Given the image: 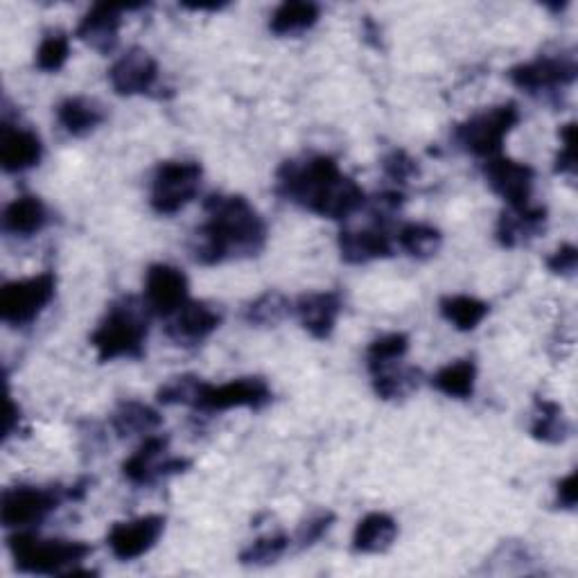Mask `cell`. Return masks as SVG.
Listing matches in <instances>:
<instances>
[{
    "label": "cell",
    "mask_w": 578,
    "mask_h": 578,
    "mask_svg": "<svg viewBox=\"0 0 578 578\" xmlns=\"http://www.w3.org/2000/svg\"><path fill=\"white\" fill-rule=\"evenodd\" d=\"M332 523H334V515L330 510H323V513H317L314 517H310L308 523L301 525V529H299V536H297L299 549H308L314 543H319L328 534Z\"/></svg>",
    "instance_id": "cell-39"
},
{
    "label": "cell",
    "mask_w": 578,
    "mask_h": 578,
    "mask_svg": "<svg viewBox=\"0 0 578 578\" xmlns=\"http://www.w3.org/2000/svg\"><path fill=\"white\" fill-rule=\"evenodd\" d=\"M143 6H109L97 3L93 6L78 25V39L91 45L100 54H111L121 41L123 28V12L125 10H141Z\"/></svg>",
    "instance_id": "cell-16"
},
{
    "label": "cell",
    "mask_w": 578,
    "mask_h": 578,
    "mask_svg": "<svg viewBox=\"0 0 578 578\" xmlns=\"http://www.w3.org/2000/svg\"><path fill=\"white\" fill-rule=\"evenodd\" d=\"M398 245L407 256H412L416 260H427V258L438 254V249L443 245V236H441L438 228H434L430 224L412 221V224H404L400 228Z\"/></svg>",
    "instance_id": "cell-31"
},
{
    "label": "cell",
    "mask_w": 578,
    "mask_h": 578,
    "mask_svg": "<svg viewBox=\"0 0 578 578\" xmlns=\"http://www.w3.org/2000/svg\"><path fill=\"white\" fill-rule=\"evenodd\" d=\"M199 384H202V378H197V375L172 378L167 384H163L158 389L156 400L161 404H186V407H193Z\"/></svg>",
    "instance_id": "cell-36"
},
{
    "label": "cell",
    "mask_w": 578,
    "mask_h": 578,
    "mask_svg": "<svg viewBox=\"0 0 578 578\" xmlns=\"http://www.w3.org/2000/svg\"><path fill=\"white\" fill-rule=\"evenodd\" d=\"M64 499H71V491L62 488H41V486H12L3 491L0 504V519L6 529H30L41 525L43 519L60 508Z\"/></svg>",
    "instance_id": "cell-8"
},
{
    "label": "cell",
    "mask_w": 578,
    "mask_h": 578,
    "mask_svg": "<svg viewBox=\"0 0 578 578\" xmlns=\"http://www.w3.org/2000/svg\"><path fill=\"white\" fill-rule=\"evenodd\" d=\"M441 317L445 321H450L456 330L461 332H471L475 330L486 317H488V303L475 299V297H466V295H456V297H445L438 303Z\"/></svg>",
    "instance_id": "cell-29"
},
{
    "label": "cell",
    "mask_w": 578,
    "mask_h": 578,
    "mask_svg": "<svg viewBox=\"0 0 578 578\" xmlns=\"http://www.w3.org/2000/svg\"><path fill=\"white\" fill-rule=\"evenodd\" d=\"M221 323V314L204 301H188L172 314L165 332L177 345H197L208 339Z\"/></svg>",
    "instance_id": "cell-17"
},
{
    "label": "cell",
    "mask_w": 578,
    "mask_h": 578,
    "mask_svg": "<svg viewBox=\"0 0 578 578\" xmlns=\"http://www.w3.org/2000/svg\"><path fill=\"white\" fill-rule=\"evenodd\" d=\"M56 121H60L66 134L75 138H84L106 121V113L95 100L66 97L60 106H56Z\"/></svg>",
    "instance_id": "cell-23"
},
{
    "label": "cell",
    "mask_w": 578,
    "mask_h": 578,
    "mask_svg": "<svg viewBox=\"0 0 578 578\" xmlns=\"http://www.w3.org/2000/svg\"><path fill=\"white\" fill-rule=\"evenodd\" d=\"M163 419L149 404L138 400H125L118 404V410L111 416L113 430L118 436H136V434H149L156 427H161Z\"/></svg>",
    "instance_id": "cell-26"
},
{
    "label": "cell",
    "mask_w": 578,
    "mask_h": 578,
    "mask_svg": "<svg viewBox=\"0 0 578 578\" xmlns=\"http://www.w3.org/2000/svg\"><path fill=\"white\" fill-rule=\"evenodd\" d=\"M156 80H158V64L143 48L127 50L109 71V82L113 91L123 97L152 93Z\"/></svg>",
    "instance_id": "cell-15"
},
{
    "label": "cell",
    "mask_w": 578,
    "mask_h": 578,
    "mask_svg": "<svg viewBox=\"0 0 578 578\" xmlns=\"http://www.w3.org/2000/svg\"><path fill=\"white\" fill-rule=\"evenodd\" d=\"M273 393L262 378H238L224 384L202 382L193 410L217 414L228 410H262L271 402Z\"/></svg>",
    "instance_id": "cell-9"
},
{
    "label": "cell",
    "mask_w": 578,
    "mask_h": 578,
    "mask_svg": "<svg viewBox=\"0 0 578 578\" xmlns=\"http://www.w3.org/2000/svg\"><path fill=\"white\" fill-rule=\"evenodd\" d=\"M341 297L337 292H312L297 301L295 310L301 326L319 341L330 339L334 332L337 319L341 314Z\"/></svg>",
    "instance_id": "cell-20"
},
{
    "label": "cell",
    "mask_w": 578,
    "mask_h": 578,
    "mask_svg": "<svg viewBox=\"0 0 578 578\" xmlns=\"http://www.w3.org/2000/svg\"><path fill=\"white\" fill-rule=\"evenodd\" d=\"M145 303L156 317H172L188 303V278L172 265H152L145 276Z\"/></svg>",
    "instance_id": "cell-14"
},
{
    "label": "cell",
    "mask_w": 578,
    "mask_h": 578,
    "mask_svg": "<svg viewBox=\"0 0 578 578\" xmlns=\"http://www.w3.org/2000/svg\"><path fill=\"white\" fill-rule=\"evenodd\" d=\"M54 292L56 276L52 271L6 282L0 289V319L14 328L30 326L52 303Z\"/></svg>",
    "instance_id": "cell-7"
},
{
    "label": "cell",
    "mask_w": 578,
    "mask_h": 578,
    "mask_svg": "<svg viewBox=\"0 0 578 578\" xmlns=\"http://www.w3.org/2000/svg\"><path fill=\"white\" fill-rule=\"evenodd\" d=\"M484 175L493 193L499 195L508 204V208L531 206V193L536 182V169L531 165L499 154L486 158Z\"/></svg>",
    "instance_id": "cell-12"
},
{
    "label": "cell",
    "mask_w": 578,
    "mask_h": 578,
    "mask_svg": "<svg viewBox=\"0 0 578 578\" xmlns=\"http://www.w3.org/2000/svg\"><path fill=\"white\" fill-rule=\"evenodd\" d=\"M69 54H71V41L66 32L52 30L41 39L34 54V64L41 73H56L66 66Z\"/></svg>",
    "instance_id": "cell-34"
},
{
    "label": "cell",
    "mask_w": 578,
    "mask_h": 578,
    "mask_svg": "<svg viewBox=\"0 0 578 578\" xmlns=\"http://www.w3.org/2000/svg\"><path fill=\"white\" fill-rule=\"evenodd\" d=\"M398 538L395 519L386 513H369L360 519L353 534V549L358 554H384Z\"/></svg>",
    "instance_id": "cell-24"
},
{
    "label": "cell",
    "mask_w": 578,
    "mask_h": 578,
    "mask_svg": "<svg viewBox=\"0 0 578 578\" xmlns=\"http://www.w3.org/2000/svg\"><path fill=\"white\" fill-rule=\"evenodd\" d=\"M578 475L576 471L569 473L565 479L558 482V488H556V495H558V504L567 510H574L576 508V502H578V484H576Z\"/></svg>",
    "instance_id": "cell-41"
},
{
    "label": "cell",
    "mask_w": 578,
    "mask_h": 578,
    "mask_svg": "<svg viewBox=\"0 0 578 578\" xmlns=\"http://www.w3.org/2000/svg\"><path fill=\"white\" fill-rule=\"evenodd\" d=\"M48 224V208L34 195L17 197L3 213V230L17 238H32Z\"/></svg>",
    "instance_id": "cell-22"
},
{
    "label": "cell",
    "mask_w": 578,
    "mask_h": 578,
    "mask_svg": "<svg viewBox=\"0 0 578 578\" xmlns=\"http://www.w3.org/2000/svg\"><path fill=\"white\" fill-rule=\"evenodd\" d=\"M576 267H578V249L574 245H562L547 258V269L556 276H574Z\"/></svg>",
    "instance_id": "cell-40"
},
{
    "label": "cell",
    "mask_w": 578,
    "mask_h": 578,
    "mask_svg": "<svg viewBox=\"0 0 578 578\" xmlns=\"http://www.w3.org/2000/svg\"><path fill=\"white\" fill-rule=\"evenodd\" d=\"M339 254L349 265H369L373 260L391 258L393 242L384 226H371L360 230H341L339 234Z\"/></svg>",
    "instance_id": "cell-18"
},
{
    "label": "cell",
    "mask_w": 578,
    "mask_h": 578,
    "mask_svg": "<svg viewBox=\"0 0 578 578\" xmlns=\"http://www.w3.org/2000/svg\"><path fill=\"white\" fill-rule=\"evenodd\" d=\"M289 536L285 534H273V536H265L258 538L256 543H251L242 554H240V562L249 565V567H265L276 562L280 556H285V551L289 549Z\"/></svg>",
    "instance_id": "cell-35"
},
{
    "label": "cell",
    "mask_w": 578,
    "mask_h": 578,
    "mask_svg": "<svg viewBox=\"0 0 578 578\" xmlns=\"http://www.w3.org/2000/svg\"><path fill=\"white\" fill-rule=\"evenodd\" d=\"M21 421V410H17V404L10 402V423L6 427V438H10L14 434V423Z\"/></svg>",
    "instance_id": "cell-43"
},
{
    "label": "cell",
    "mask_w": 578,
    "mask_h": 578,
    "mask_svg": "<svg viewBox=\"0 0 578 578\" xmlns=\"http://www.w3.org/2000/svg\"><path fill=\"white\" fill-rule=\"evenodd\" d=\"M14 567L23 574L54 576L71 571L93 554V547L82 540H45L30 531H19L8 538Z\"/></svg>",
    "instance_id": "cell-4"
},
{
    "label": "cell",
    "mask_w": 578,
    "mask_h": 578,
    "mask_svg": "<svg viewBox=\"0 0 578 578\" xmlns=\"http://www.w3.org/2000/svg\"><path fill=\"white\" fill-rule=\"evenodd\" d=\"M41 156L43 145L34 132L3 125V132H0V165L6 172H12V175L14 172H25L39 165Z\"/></svg>",
    "instance_id": "cell-21"
},
{
    "label": "cell",
    "mask_w": 578,
    "mask_h": 578,
    "mask_svg": "<svg viewBox=\"0 0 578 578\" xmlns=\"http://www.w3.org/2000/svg\"><path fill=\"white\" fill-rule=\"evenodd\" d=\"M423 373L414 367H398L391 364L373 373V389L382 400H400L407 398L421 386Z\"/></svg>",
    "instance_id": "cell-30"
},
{
    "label": "cell",
    "mask_w": 578,
    "mask_h": 578,
    "mask_svg": "<svg viewBox=\"0 0 578 578\" xmlns=\"http://www.w3.org/2000/svg\"><path fill=\"white\" fill-rule=\"evenodd\" d=\"M147 341V317L145 308L136 299H123L113 303L95 332L91 334V345L100 362L113 360H141L145 355Z\"/></svg>",
    "instance_id": "cell-3"
},
{
    "label": "cell",
    "mask_w": 578,
    "mask_h": 578,
    "mask_svg": "<svg viewBox=\"0 0 578 578\" xmlns=\"http://www.w3.org/2000/svg\"><path fill=\"white\" fill-rule=\"evenodd\" d=\"M382 169L384 175L395 182V184H407L414 175H419L416 161L404 152V149H393L382 158Z\"/></svg>",
    "instance_id": "cell-37"
},
{
    "label": "cell",
    "mask_w": 578,
    "mask_h": 578,
    "mask_svg": "<svg viewBox=\"0 0 578 578\" xmlns=\"http://www.w3.org/2000/svg\"><path fill=\"white\" fill-rule=\"evenodd\" d=\"M276 193L328 219L351 217L367 202L364 190L330 156L285 161L276 172Z\"/></svg>",
    "instance_id": "cell-2"
},
{
    "label": "cell",
    "mask_w": 578,
    "mask_h": 578,
    "mask_svg": "<svg viewBox=\"0 0 578 578\" xmlns=\"http://www.w3.org/2000/svg\"><path fill=\"white\" fill-rule=\"evenodd\" d=\"M536 419L531 423V436L536 441H543V443H549V445H558L562 441L569 438L571 434V423L567 421L565 412L558 402L554 400H543L538 398L536 400Z\"/></svg>",
    "instance_id": "cell-27"
},
{
    "label": "cell",
    "mask_w": 578,
    "mask_h": 578,
    "mask_svg": "<svg viewBox=\"0 0 578 578\" xmlns=\"http://www.w3.org/2000/svg\"><path fill=\"white\" fill-rule=\"evenodd\" d=\"M165 531L163 515H145L130 519V523H115L106 536L111 554L118 560H136L152 551Z\"/></svg>",
    "instance_id": "cell-13"
},
{
    "label": "cell",
    "mask_w": 578,
    "mask_h": 578,
    "mask_svg": "<svg viewBox=\"0 0 578 578\" xmlns=\"http://www.w3.org/2000/svg\"><path fill=\"white\" fill-rule=\"evenodd\" d=\"M519 123V109L515 102H506L493 109H486L466 123L456 125L454 143L479 158H493L502 154L506 136Z\"/></svg>",
    "instance_id": "cell-5"
},
{
    "label": "cell",
    "mask_w": 578,
    "mask_h": 578,
    "mask_svg": "<svg viewBox=\"0 0 578 578\" xmlns=\"http://www.w3.org/2000/svg\"><path fill=\"white\" fill-rule=\"evenodd\" d=\"M558 136H560L562 145L556 156L554 169L558 172V175L574 177L576 175V123H567Z\"/></svg>",
    "instance_id": "cell-38"
},
{
    "label": "cell",
    "mask_w": 578,
    "mask_h": 578,
    "mask_svg": "<svg viewBox=\"0 0 578 578\" xmlns=\"http://www.w3.org/2000/svg\"><path fill=\"white\" fill-rule=\"evenodd\" d=\"M202 165L197 161H165L156 167L152 179V208L158 215L184 210L199 193Z\"/></svg>",
    "instance_id": "cell-6"
},
{
    "label": "cell",
    "mask_w": 578,
    "mask_h": 578,
    "mask_svg": "<svg viewBox=\"0 0 578 578\" xmlns=\"http://www.w3.org/2000/svg\"><path fill=\"white\" fill-rule=\"evenodd\" d=\"M319 17H321V8L317 3H308V0H287V3L278 6V10L271 14L269 30L276 37L301 34L314 28Z\"/></svg>",
    "instance_id": "cell-25"
},
{
    "label": "cell",
    "mask_w": 578,
    "mask_h": 578,
    "mask_svg": "<svg viewBox=\"0 0 578 578\" xmlns=\"http://www.w3.org/2000/svg\"><path fill=\"white\" fill-rule=\"evenodd\" d=\"M508 80L519 91L534 97L556 95L560 89H567L576 80V64L569 56H538L534 62L513 66Z\"/></svg>",
    "instance_id": "cell-11"
},
{
    "label": "cell",
    "mask_w": 578,
    "mask_h": 578,
    "mask_svg": "<svg viewBox=\"0 0 578 578\" xmlns=\"http://www.w3.org/2000/svg\"><path fill=\"white\" fill-rule=\"evenodd\" d=\"M407 351H410V337L407 334L391 332V334L378 337L375 341H371L369 351H367L369 371L375 373L380 369L398 364L404 355H407Z\"/></svg>",
    "instance_id": "cell-33"
},
{
    "label": "cell",
    "mask_w": 578,
    "mask_h": 578,
    "mask_svg": "<svg viewBox=\"0 0 578 578\" xmlns=\"http://www.w3.org/2000/svg\"><path fill=\"white\" fill-rule=\"evenodd\" d=\"M475 380H477L475 362L473 360H458L454 364L443 367L432 378V384H434L436 391H441L447 398L468 400L475 393Z\"/></svg>",
    "instance_id": "cell-28"
},
{
    "label": "cell",
    "mask_w": 578,
    "mask_h": 578,
    "mask_svg": "<svg viewBox=\"0 0 578 578\" xmlns=\"http://www.w3.org/2000/svg\"><path fill=\"white\" fill-rule=\"evenodd\" d=\"M547 224L545 206H527V208H508L499 215L497 221V242L506 249H515L538 238Z\"/></svg>",
    "instance_id": "cell-19"
},
{
    "label": "cell",
    "mask_w": 578,
    "mask_h": 578,
    "mask_svg": "<svg viewBox=\"0 0 578 578\" xmlns=\"http://www.w3.org/2000/svg\"><path fill=\"white\" fill-rule=\"evenodd\" d=\"M184 8L193 12H219L221 8H226V3H184Z\"/></svg>",
    "instance_id": "cell-42"
},
{
    "label": "cell",
    "mask_w": 578,
    "mask_h": 578,
    "mask_svg": "<svg viewBox=\"0 0 578 578\" xmlns=\"http://www.w3.org/2000/svg\"><path fill=\"white\" fill-rule=\"evenodd\" d=\"M208 219L195 230L193 254L199 265H221L256 258L267 245V224L240 195H210L204 202Z\"/></svg>",
    "instance_id": "cell-1"
},
{
    "label": "cell",
    "mask_w": 578,
    "mask_h": 578,
    "mask_svg": "<svg viewBox=\"0 0 578 578\" xmlns=\"http://www.w3.org/2000/svg\"><path fill=\"white\" fill-rule=\"evenodd\" d=\"M289 312H292V303H289L287 297H282L280 292H265L247 306L245 321L256 328H273Z\"/></svg>",
    "instance_id": "cell-32"
},
{
    "label": "cell",
    "mask_w": 578,
    "mask_h": 578,
    "mask_svg": "<svg viewBox=\"0 0 578 578\" xmlns=\"http://www.w3.org/2000/svg\"><path fill=\"white\" fill-rule=\"evenodd\" d=\"M167 445V436H147L143 445L123 464V475L134 486H152L172 475L186 473L193 466V461L184 456H165Z\"/></svg>",
    "instance_id": "cell-10"
}]
</instances>
